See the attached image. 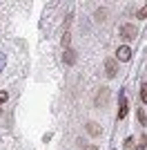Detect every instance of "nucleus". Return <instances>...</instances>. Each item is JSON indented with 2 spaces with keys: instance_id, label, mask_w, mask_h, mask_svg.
I'll return each instance as SVG.
<instances>
[{
  "instance_id": "7ed1b4c3",
  "label": "nucleus",
  "mask_w": 147,
  "mask_h": 150,
  "mask_svg": "<svg viewBox=\"0 0 147 150\" xmlns=\"http://www.w3.org/2000/svg\"><path fill=\"white\" fill-rule=\"evenodd\" d=\"M129 58H132V50H129L127 45H123V47H118L116 50V61H129Z\"/></svg>"
},
{
  "instance_id": "20e7f679",
  "label": "nucleus",
  "mask_w": 147,
  "mask_h": 150,
  "mask_svg": "<svg viewBox=\"0 0 147 150\" xmlns=\"http://www.w3.org/2000/svg\"><path fill=\"white\" fill-rule=\"evenodd\" d=\"M107 96H109V90H107V88H100V92H98V96H96V105L103 108L105 103H107Z\"/></svg>"
},
{
  "instance_id": "9b49d317",
  "label": "nucleus",
  "mask_w": 147,
  "mask_h": 150,
  "mask_svg": "<svg viewBox=\"0 0 147 150\" xmlns=\"http://www.w3.org/2000/svg\"><path fill=\"white\" fill-rule=\"evenodd\" d=\"M7 99H9V92H0V105H2Z\"/></svg>"
},
{
  "instance_id": "2eb2a0df",
  "label": "nucleus",
  "mask_w": 147,
  "mask_h": 150,
  "mask_svg": "<svg viewBox=\"0 0 147 150\" xmlns=\"http://www.w3.org/2000/svg\"><path fill=\"white\" fill-rule=\"evenodd\" d=\"M136 150H147V144H141V146H138Z\"/></svg>"
},
{
  "instance_id": "6e6552de",
  "label": "nucleus",
  "mask_w": 147,
  "mask_h": 150,
  "mask_svg": "<svg viewBox=\"0 0 147 150\" xmlns=\"http://www.w3.org/2000/svg\"><path fill=\"white\" fill-rule=\"evenodd\" d=\"M141 101L147 105V83H143V90H141Z\"/></svg>"
},
{
  "instance_id": "f8f14e48",
  "label": "nucleus",
  "mask_w": 147,
  "mask_h": 150,
  "mask_svg": "<svg viewBox=\"0 0 147 150\" xmlns=\"http://www.w3.org/2000/svg\"><path fill=\"white\" fill-rule=\"evenodd\" d=\"M5 63H7V56H5V54H0V72L5 69Z\"/></svg>"
},
{
  "instance_id": "0eeeda50",
  "label": "nucleus",
  "mask_w": 147,
  "mask_h": 150,
  "mask_svg": "<svg viewBox=\"0 0 147 150\" xmlns=\"http://www.w3.org/2000/svg\"><path fill=\"white\" fill-rule=\"evenodd\" d=\"M87 132H89L92 137H98V134H100V125L94 123V121H89V123H87Z\"/></svg>"
},
{
  "instance_id": "ddd939ff",
  "label": "nucleus",
  "mask_w": 147,
  "mask_h": 150,
  "mask_svg": "<svg viewBox=\"0 0 147 150\" xmlns=\"http://www.w3.org/2000/svg\"><path fill=\"white\" fill-rule=\"evenodd\" d=\"M138 16H141V18H143V16H147V5H145V7H143L141 11H138Z\"/></svg>"
},
{
  "instance_id": "4468645a",
  "label": "nucleus",
  "mask_w": 147,
  "mask_h": 150,
  "mask_svg": "<svg viewBox=\"0 0 147 150\" xmlns=\"http://www.w3.org/2000/svg\"><path fill=\"white\" fill-rule=\"evenodd\" d=\"M83 150H98V146H83Z\"/></svg>"
},
{
  "instance_id": "423d86ee",
  "label": "nucleus",
  "mask_w": 147,
  "mask_h": 150,
  "mask_svg": "<svg viewBox=\"0 0 147 150\" xmlns=\"http://www.w3.org/2000/svg\"><path fill=\"white\" fill-rule=\"evenodd\" d=\"M127 117V99H125V94L120 92V108H118V119H125Z\"/></svg>"
},
{
  "instance_id": "f257e3e1",
  "label": "nucleus",
  "mask_w": 147,
  "mask_h": 150,
  "mask_svg": "<svg viewBox=\"0 0 147 150\" xmlns=\"http://www.w3.org/2000/svg\"><path fill=\"white\" fill-rule=\"evenodd\" d=\"M105 72H107L109 79H114V76L118 74V63H116V58H107V61H105Z\"/></svg>"
},
{
  "instance_id": "39448f33",
  "label": "nucleus",
  "mask_w": 147,
  "mask_h": 150,
  "mask_svg": "<svg viewBox=\"0 0 147 150\" xmlns=\"http://www.w3.org/2000/svg\"><path fill=\"white\" fill-rule=\"evenodd\" d=\"M62 61H65V65H74V63H76V52L67 47L65 54H62Z\"/></svg>"
},
{
  "instance_id": "f03ea898",
  "label": "nucleus",
  "mask_w": 147,
  "mask_h": 150,
  "mask_svg": "<svg viewBox=\"0 0 147 150\" xmlns=\"http://www.w3.org/2000/svg\"><path fill=\"white\" fill-rule=\"evenodd\" d=\"M120 36L125 38V40H134L136 38V27L134 25H123L120 27Z\"/></svg>"
},
{
  "instance_id": "1a4fd4ad",
  "label": "nucleus",
  "mask_w": 147,
  "mask_h": 150,
  "mask_svg": "<svg viewBox=\"0 0 147 150\" xmlns=\"http://www.w3.org/2000/svg\"><path fill=\"white\" fill-rule=\"evenodd\" d=\"M138 119H141L143 125H147V117H145V112H143V110H138Z\"/></svg>"
},
{
  "instance_id": "9d476101",
  "label": "nucleus",
  "mask_w": 147,
  "mask_h": 150,
  "mask_svg": "<svg viewBox=\"0 0 147 150\" xmlns=\"http://www.w3.org/2000/svg\"><path fill=\"white\" fill-rule=\"evenodd\" d=\"M69 40H71V36H69L67 31H65V36H62V47H67V45H69Z\"/></svg>"
}]
</instances>
